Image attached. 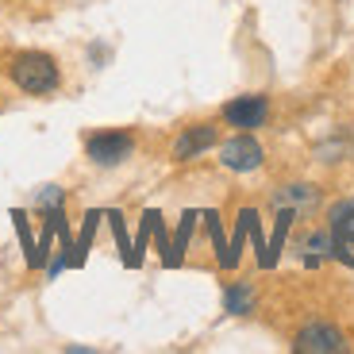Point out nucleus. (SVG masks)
Instances as JSON below:
<instances>
[{
	"mask_svg": "<svg viewBox=\"0 0 354 354\" xmlns=\"http://www.w3.org/2000/svg\"><path fill=\"white\" fill-rule=\"evenodd\" d=\"M8 77L19 93L27 97H46L62 85V73H58V62L43 50H24L8 62Z\"/></svg>",
	"mask_w": 354,
	"mask_h": 354,
	"instance_id": "nucleus-1",
	"label": "nucleus"
},
{
	"mask_svg": "<svg viewBox=\"0 0 354 354\" xmlns=\"http://www.w3.org/2000/svg\"><path fill=\"white\" fill-rule=\"evenodd\" d=\"M131 151H135V135L127 131H97L85 139V154L97 166H120V162L131 158Z\"/></svg>",
	"mask_w": 354,
	"mask_h": 354,
	"instance_id": "nucleus-2",
	"label": "nucleus"
},
{
	"mask_svg": "<svg viewBox=\"0 0 354 354\" xmlns=\"http://www.w3.org/2000/svg\"><path fill=\"white\" fill-rule=\"evenodd\" d=\"M262 162H266V151L250 131H239L235 139H227L220 147V166L231 169V174H250V169H258Z\"/></svg>",
	"mask_w": 354,
	"mask_h": 354,
	"instance_id": "nucleus-3",
	"label": "nucleus"
},
{
	"mask_svg": "<svg viewBox=\"0 0 354 354\" xmlns=\"http://www.w3.org/2000/svg\"><path fill=\"white\" fill-rule=\"evenodd\" d=\"M292 351H297V354H339V351H343V331H339L335 324L316 319V324H308V328L297 331Z\"/></svg>",
	"mask_w": 354,
	"mask_h": 354,
	"instance_id": "nucleus-4",
	"label": "nucleus"
},
{
	"mask_svg": "<svg viewBox=\"0 0 354 354\" xmlns=\"http://www.w3.org/2000/svg\"><path fill=\"white\" fill-rule=\"evenodd\" d=\"M266 115H270V100L250 93V97H235L223 104V124L239 127V131H254V127L266 124Z\"/></svg>",
	"mask_w": 354,
	"mask_h": 354,
	"instance_id": "nucleus-5",
	"label": "nucleus"
},
{
	"mask_svg": "<svg viewBox=\"0 0 354 354\" xmlns=\"http://www.w3.org/2000/svg\"><path fill=\"white\" fill-rule=\"evenodd\" d=\"M216 139H220V127L216 124H193V127H185V131L174 139V162H193L196 154H204V151H212L216 147Z\"/></svg>",
	"mask_w": 354,
	"mask_h": 354,
	"instance_id": "nucleus-6",
	"label": "nucleus"
},
{
	"mask_svg": "<svg viewBox=\"0 0 354 354\" xmlns=\"http://www.w3.org/2000/svg\"><path fill=\"white\" fill-rule=\"evenodd\" d=\"M319 204V189L316 185H285V189H277L274 193V208H292V212L301 216V212H312Z\"/></svg>",
	"mask_w": 354,
	"mask_h": 354,
	"instance_id": "nucleus-7",
	"label": "nucleus"
},
{
	"mask_svg": "<svg viewBox=\"0 0 354 354\" xmlns=\"http://www.w3.org/2000/svg\"><path fill=\"white\" fill-rule=\"evenodd\" d=\"M328 231L335 235L339 247H351V243H354V201L331 204V212H328Z\"/></svg>",
	"mask_w": 354,
	"mask_h": 354,
	"instance_id": "nucleus-8",
	"label": "nucleus"
},
{
	"mask_svg": "<svg viewBox=\"0 0 354 354\" xmlns=\"http://www.w3.org/2000/svg\"><path fill=\"white\" fill-rule=\"evenodd\" d=\"M196 220H201V212H193V208L181 216V223H177V235H174V247H169V258H166L162 266H169V270H177V266H181V258H185V250H189V239H193Z\"/></svg>",
	"mask_w": 354,
	"mask_h": 354,
	"instance_id": "nucleus-9",
	"label": "nucleus"
},
{
	"mask_svg": "<svg viewBox=\"0 0 354 354\" xmlns=\"http://www.w3.org/2000/svg\"><path fill=\"white\" fill-rule=\"evenodd\" d=\"M292 220H297V212L292 208H277V227H274V239L266 243V266L262 270H274L277 258H281V247H285V235H289Z\"/></svg>",
	"mask_w": 354,
	"mask_h": 354,
	"instance_id": "nucleus-10",
	"label": "nucleus"
},
{
	"mask_svg": "<svg viewBox=\"0 0 354 354\" xmlns=\"http://www.w3.org/2000/svg\"><path fill=\"white\" fill-rule=\"evenodd\" d=\"M331 254H335V235L331 231H312L304 239V266H319Z\"/></svg>",
	"mask_w": 354,
	"mask_h": 354,
	"instance_id": "nucleus-11",
	"label": "nucleus"
},
{
	"mask_svg": "<svg viewBox=\"0 0 354 354\" xmlns=\"http://www.w3.org/2000/svg\"><path fill=\"white\" fill-rule=\"evenodd\" d=\"M108 223H112V235H115V247H120V258H124L127 270H139V262H135V243L127 239V223L120 212H108Z\"/></svg>",
	"mask_w": 354,
	"mask_h": 354,
	"instance_id": "nucleus-12",
	"label": "nucleus"
},
{
	"mask_svg": "<svg viewBox=\"0 0 354 354\" xmlns=\"http://www.w3.org/2000/svg\"><path fill=\"white\" fill-rule=\"evenodd\" d=\"M250 304H254V289H250L247 281L227 285V292H223V308H227L231 316H243V312H250Z\"/></svg>",
	"mask_w": 354,
	"mask_h": 354,
	"instance_id": "nucleus-13",
	"label": "nucleus"
},
{
	"mask_svg": "<svg viewBox=\"0 0 354 354\" xmlns=\"http://www.w3.org/2000/svg\"><path fill=\"white\" fill-rule=\"evenodd\" d=\"M97 223H100V212H85V223H81V235H77V243H73L70 266H85V254H88V247H93V235H97Z\"/></svg>",
	"mask_w": 354,
	"mask_h": 354,
	"instance_id": "nucleus-14",
	"label": "nucleus"
},
{
	"mask_svg": "<svg viewBox=\"0 0 354 354\" xmlns=\"http://www.w3.org/2000/svg\"><path fill=\"white\" fill-rule=\"evenodd\" d=\"M243 243H247V220H243V212H239V220H235V235H231L227 250H223V258H220L223 270H235V266H239V258H243Z\"/></svg>",
	"mask_w": 354,
	"mask_h": 354,
	"instance_id": "nucleus-15",
	"label": "nucleus"
},
{
	"mask_svg": "<svg viewBox=\"0 0 354 354\" xmlns=\"http://www.w3.org/2000/svg\"><path fill=\"white\" fill-rule=\"evenodd\" d=\"M12 223H16L19 247H24V258H27V270H31V262H35V239H31V227H27V212H24V208H12Z\"/></svg>",
	"mask_w": 354,
	"mask_h": 354,
	"instance_id": "nucleus-16",
	"label": "nucleus"
},
{
	"mask_svg": "<svg viewBox=\"0 0 354 354\" xmlns=\"http://www.w3.org/2000/svg\"><path fill=\"white\" fill-rule=\"evenodd\" d=\"M243 220H247V239L258 250V266H266V235H262V223H258V212L254 208H243Z\"/></svg>",
	"mask_w": 354,
	"mask_h": 354,
	"instance_id": "nucleus-17",
	"label": "nucleus"
},
{
	"mask_svg": "<svg viewBox=\"0 0 354 354\" xmlns=\"http://www.w3.org/2000/svg\"><path fill=\"white\" fill-rule=\"evenodd\" d=\"M35 208L39 212H50V208H66V193L58 185H43L35 196Z\"/></svg>",
	"mask_w": 354,
	"mask_h": 354,
	"instance_id": "nucleus-18",
	"label": "nucleus"
},
{
	"mask_svg": "<svg viewBox=\"0 0 354 354\" xmlns=\"http://www.w3.org/2000/svg\"><path fill=\"white\" fill-rule=\"evenodd\" d=\"M201 220L208 223V235H212V247H216V262H220L223 250H227V243H223V227H220V216L208 208V212H201Z\"/></svg>",
	"mask_w": 354,
	"mask_h": 354,
	"instance_id": "nucleus-19",
	"label": "nucleus"
}]
</instances>
